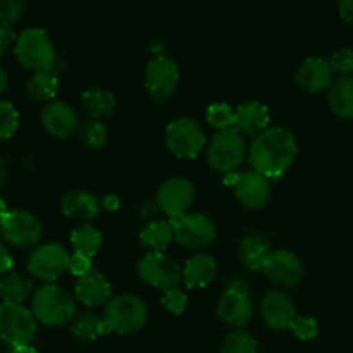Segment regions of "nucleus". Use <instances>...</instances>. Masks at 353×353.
I'll list each match as a JSON object with an SVG mask.
<instances>
[{"instance_id": "f704fd0d", "label": "nucleus", "mask_w": 353, "mask_h": 353, "mask_svg": "<svg viewBox=\"0 0 353 353\" xmlns=\"http://www.w3.org/2000/svg\"><path fill=\"white\" fill-rule=\"evenodd\" d=\"M19 126V114L16 107L7 100H0V141H6L12 137Z\"/></svg>"}, {"instance_id": "412c9836", "label": "nucleus", "mask_w": 353, "mask_h": 353, "mask_svg": "<svg viewBox=\"0 0 353 353\" xmlns=\"http://www.w3.org/2000/svg\"><path fill=\"white\" fill-rule=\"evenodd\" d=\"M76 299L86 307H102L112 300V286H110L109 279L99 271H92L86 276L78 279L76 283Z\"/></svg>"}, {"instance_id": "b1692460", "label": "nucleus", "mask_w": 353, "mask_h": 353, "mask_svg": "<svg viewBox=\"0 0 353 353\" xmlns=\"http://www.w3.org/2000/svg\"><path fill=\"white\" fill-rule=\"evenodd\" d=\"M59 90V78L54 69L37 71L24 85V95L31 102H50Z\"/></svg>"}, {"instance_id": "c756f323", "label": "nucleus", "mask_w": 353, "mask_h": 353, "mask_svg": "<svg viewBox=\"0 0 353 353\" xmlns=\"http://www.w3.org/2000/svg\"><path fill=\"white\" fill-rule=\"evenodd\" d=\"M174 240V230H172L171 221H155V223L147 224L140 233V243L147 248L148 252H159L164 254L171 241Z\"/></svg>"}, {"instance_id": "a18cd8bd", "label": "nucleus", "mask_w": 353, "mask_h": 353, "mask_svg": "<svg viewBox=\"0 0 353 353\" xmlns=\"http://www.w3.org/2000/svg\"><path fill=\"white\" fill-rule=\"evenodd\" d=\"M7 353H38L31 345H23V347H12Z\"/></svg>"}, {"instance_id": "09e8293b", "label": "nucleus", "mask_w": 353, "mask_h": 353, "mask_svg": "<svg viewBox=\"0 0 353 353\" xmlns=\"http://www.w3.org/2000/svg\"><path fill=\"white\" fill-rule=\"evenodd\" d=\"M7 210H9V209H7V203H6V200H3L2 196H0V221H2V217L6 216V214H7Z\"/></svg>"}, {"instance_id": "e433bc0d", "label": "nucleus", "mask_w": 353, "mask_h": 353, "mask_svg": "<svg viewBox=\"0 0 353 353\" xmlns=\"http://www.w3.org/2000/svg\"><path fill=\"white\" fill-rule=\"evenodd\" d=\"M293 334L302 341H310L319 334V324L310 316H299L292 326Z\"/></svg>"}, {"instance_id": "37998d69", "label": "nucleus", "mask_w": 353, "mask_h": 353, "mask_svg": "<svg viewBox=\"0 0 353 353\" xmlns=\"http://www.w3.org/2000/svg\"><path fill=\"white\" fill-rule=\"evenodd\" d=\"M338 12L347 23H353V0H338Z\"/></svg>"}, {"instance_id": "4be33fe9", "label": "nucleus", "mask_w": 353, "mask_h": 353, "mask_svg": "<svg viewBox=\"0 0 353 353\" xmlns=\"http://www.w3.org/2000/svg\"><path fill=\"white\" fill-rule=\"evenodd\" d=\"M102 202L99 196L86 190H72L61 200V212L72 221H90L99 216Z\"/></svg>"}, {"instance_id": "de8ad7c7", "label": "nucleus", "mask_w": 353, "mask_h": 353, "mask_svg": "<svg viewBox=\"0 0 353 353\" xmlns=\"http://www.w3.org/2000/svg\"><path fill=\"white\" fill-rule=\"evenodd\" d=\"M7 81H9V79H7L6 69L0 65V95H2V93L7 90Z\"/></svg>"}, {"instance_id": "dca6fc26", "label": "nucleus", "mask_w": 353, "mask_h": 353, "mask_svg": "<svg viewBox=\"0 0 353 353\" xmlns=\"http://www.w3.org/2000/svg\"><path fill=\"white\" fill-rule=\"evenodd\" d=\"M262 272L272 283L285 288L296 286L303 278V264L299 255L290 250H271L262 265Z\"/></svg>"}, {"instance_id": "c85d7f7f", "label": "nucleus", "mask_w": 353, "mask_h": 353, "mask_svg": "<svg viewBox=\"0 0 353 353\" xmlns=\"http://www.w3.org/2000/svg\"><path fill=\"white\" fill-rule=\"evenodd\" d=\"M271 254V245L262 234H248L240 243L241 262L252 271H262L265 259Z\"/></svg>"}, {"instance_id": "79ce46f5", "label": "nucleus", "mask_w": 353, "mask_h": 353, "mask_svg": "<svg viewBox=\"0 0 353 353\" xmlns=\"http://www.w3.org/2000/svg\"><path fill=\"white\" fill-rule=\"evenodd\" d=\"M14 265V259L12 255H10L9 248L6 247V245L0 241V278L6 274H9L10 269H12Z\"/></svg>"}, {"instance_id": "4468645a", "label": "nucleus", "mask_w": 353, "mask_h": 353, "mask_svg": "<svg viewBox=\"0 0 353 353\" xmlns=\"http://www.w3.org/2000/svg\"><path fill=\"white\" fill-rule=\"evenodd\" d=\"M193 199H195V188L192 181L181 176H174L162 183L155 196V203H157V209L162 210L165 216L176 219L188 214Z\"/></svg>"}, {"instance_id": "7c9ffc66", "label": "nucleus", "mask_w": 353, "mask_h": 353, "mask_svg": "<svg viewBox=\"0 0 353 353\" xmlns=\"http://www.w3.org/2000/svg\"><path fill=\"white\" fill-rule=\"evenodd\" d=\"M71 245L76 254H81L85 257H95L103 245V236L97 228L85 224L81 228H76L71 234Z\"/></svg>"}, {"instance_id": "f8f14e48", "label": "nucleus", "mask_w": 353, "mask_h": 353, "mask_svg": "<svg viewBox=\"0 0 353 353\" xmlns=\"http://www.w3.org/2000/svg\"><path fill=\"white\" fill-rule=\"evenodd\" d=\"M174 240L190 250H202L216 240V224L203 214H185L171 219Z\"/></svg>"}, {"instance_id": "423d86ee", "label": "nucleus", "mask_w": 353, "mask_h": 353, "mask_svg": "<svg viewBox=\"0 0 353 353\" xmlns=\"http://www.w3.org/2000/svg\"><path fill=\"white\" fill-rule=\"evenodd\" d=\"M38 321L30 309L19 303H0V340L10 347L30 345L37 336Z\"/></svg>"}, {"instance_id": "0eeeda50", "label": "nucleus", "mask_w": 353, "mask_h": 353, "mask_svg": "<svg viewBox=\"0 0 353 353\" xmlns=\"http://www.w3.org/2000/svg\"><path fill=\"white\" fill-rule=\"evenodd\" d=\"M165 145L178 159H195L205 147V133L192 117H178L165 128Z\"/></svg>"}, {"instance_id": "ddd939ff", "label": "nucleus", "mask_w": 353, "mask_h": 353, "mask_svg": "<svg viewBox=\"0 0 353 353\" xmlns=\"http://www.w3.org/2000/svg\"><path fill=\"white\" fill-rule=\"evenodd\" d=\"M69 259L71 255L68 254L62 245L59 243H45L40 245L33 250L28 261V271L33 274V278L41 279V281L52 283L61 278L69 269Z\"/></svg>"}, {"instance_id": "6e6552de", "label": "nucleus", "mask_w": 353, "mask_h": 353, "mask_svg": "<svg viewBox=\"0 0 353 353\" xmlns=\"http://www.w3.org/2000/svg\"><path fill=\"white\" fill-rule=\"evenodd\" d=\"M217 316L233 327H245L254 317V302L250 288L243 279H233L221 295L217 303Z\"/></svg>"}, {"instance_id": "5701e85b", "label": "nucleus", "mask_w": 353, "mask_h": 353, "mask_svg": "<svg viewBox=\"0 0 353 353\" xmlns=\"http://www.w3.org/2000/svg\"><path fill=\"white\" fill-rule=\"evenodd\" d=\"M217 265L210 255L199 254L186 262L183 269V283L186 288H205L216 278Z\"/></svg>"}, {"instance_id": "c03bdc74", "label": "nucleus", "mask_w": 353, "mask_h": 353, "mask_svg": "<svg viewBox=\"0 0 353 353\" xmlns=\"http://www.w3.org/2000/svg\"><path fill=\"white\" fill-rule=\"evenodd\" d=\"M121 205V199L117 195H105L102 200V207L105 210H117Z\"/></svg>"}, {"instance_id": "9d476101", "label": "nucleus", "mask_w": 353, "mask_h": 353, "mask_svg": "<svg viewBox=\"0 0 353 353\" xmlns=\"http://www.w3.org/2000/svg\"><path fill=\"white\" fill-rule=\"evenodd\" d=\"M138 276L147 285L168 292L178 286V283L183 279V271L178 262L172 261L165 254L148 252L138 262Z\"/></svg>"}, {"instance_id": "a19ab883", "label": "nucleus", "mask_w": 353, "mask_h": 353, "mask_svg": "<svg viewBox=\"0 0 353 353\" xmlns=\"http://www.w3.org/2000/svg\"><path fill=\"white\" fill-rule=\"evenodd\" d=\"M16 33H14L12 26L9 24H0V57L6 54L9 48H12L16 45Z\"/></svg>"}, {"instance_id": "58836bf2", "label": "nucleus", "mask_w": 353, "mask_h": 353, "mask_svg": "<svg viewBox=\"0 0 353 353\" xmlns=\"http://www.w3.org/2000/svg\"><path fill=\"white\" fill-rule=\"evenodd\" d=\"M331 68L340 76H352L353 74V50L350 48H340L333 54L330 61Z\"/></svg>"}, {"instance_id": "f3484780", "label": "nucleus", "mask_w": 353, "mask_h": 353, "mask_svg": "<svg viewBox=\"0 0 353 353\" xmlns=\"http://www.w3.org/2000/svg\"><path fill=\"white\" fill-rule=\"evenodd\" d=\"M41 126L55 140H69L79 131V116L72 105L65 102L47 103L41 110Z\"/></svg>"}, {"instance_id": "6ab92c4d", "label": "nucleus", "mask_w": 353, "mask_h": 353, "mask_svg": "<svg viewBox=\"0 0 353 353\" xmlns=\"http://www.w3.org/2000/svg\"><path fill=\"white\" fill-rule=\"evenodd\" d=\"M333 76L334 71L330 61L323 57H309L300 64L295 74V81L305 92L317 93L331 88V85L334 83Z\"/></svg>"}, {"instance_id": "f257e3e1", "label": "nucleus", "mask_w": 353, "mask_h": 353, "mask_svg": "<svg viewBox=\"0 0 353 353\" xmlns=\"http://www.w3.org/2000/svg\"><path fill=\"white\" fill-rule=\"evenodd\" d=\"M299 141L290 130L283 126L268 128L254 138L248 150L252 169L269 179H279L295 162Z\"/></svg>"}, {"instance_id": "49530a36", "label": "nucleus", "mask_w": 353, "mask_h": 353, "mask_svg": "<svg viewBox=\"0 0 353 353\" xmlns=\"http://www.w3.org/2000/svg\"><path fill=\"white\" fill-rule=\"evenodd\" d=\"M7 183V168H6V161L0 157V188Z\"/></svg>"}, {"instance_id": "9b49d317", "label": "nucleus", "mask_w": 353, "mask_h": 353, "mask_svg": "<svg viewBox=\"0 0 353 353\" xmlns=\"http://www.w3.org/2000/svg\"><path fill=\"white\" fill-rule=\"evenodd\" d=\"M179 68L172 59L157 55L145 68V88L155 102H168L178 90Z\"/></svg>"}, {"instance_id": "473e14b6", "label": "nucleus", "mask_w": 353, "mask_h": 353, "mask_svg": "<svg viewBox=\"0 0 353 353\" xmlns=\"http://www.w3.org/2000/svg\"><path fill=\"white\" fill-rule=\"evenodd\" d=\"M79 140L83 141V145H86L88 148L93 150H99L103 145L107 143V128L105 124L100 123V121H86L78 131Z\"/></svg>"}, {"instance_id": "1a4fd4ad", "label": "nucleus", "mask_w": 353, "mask_h": 353, "mask_svg": "<svg viewBox=\"0 0 353 353\" xmlns=\"http://www.w3.org/2000/svg\"><path fill=\"white\" fill-rule=\"evenodd\" d=\"M0 231L3 240L16 248H31L40 243L43 226L28 210H7L0 221Z\"/></svg>"}, {"instance_id": "393cba45", "label": "nucleus", "mask_w": 353, "mask_h": 353, "mask_svg": "<svg viewBox=\"0 0 353 353\" xmlns=\"http://www.w3.org/2000/svg\"><path fill=\"white\" fill-rule=\"evenodd\" d=\"M81 105L92 119L100 121L107 119L116 112L117 102L112 92L95 86V88L85 90L81 93Z\"/></svg>"}, {"instance_id": "a211bd4d", "label": "nucleus", "mask_w": 353, "mask_h": 353, "mask_svg": "<svg viewBox=\"0 0 353 353\" xmlns=\"http://www.w3.org/2000/svg\"><path fill=\"white\" fill-rule=\"evenodd\" d=\"M261 316L264 323L274 331L292 330L296 316V307L292 296L279 290H271L261 302Z\"/></svg>"}, {"instance_id": "72a5a7b5", "label": "nucleus", "mask_w": 353, "mask_h": 353, "mask_svg": "<svg viewBox=\"0 0 353 353\" xmlns=\"http://www.w3.org/2000/svg\"><path fill=\"white\" fill-rule=\"evenodd\" d=\"M207 123L217 131H228L234 128V110L228 103H212L207 109Z\"/></svg>"}, {"instance_id": "4c0bfd02", "label": "nucleus", "mask_w": 353, "mask_h": 353, "mask_svg": "<svg viewBox=\"0 0 353 353\" xmlns=\"http://www.w3.org/2000/svg\"><path fill=\"white\" fill-rule=\"evenodd\" d=\"M24 6V0H0V24L12 26L17 23L23 17Z\"/></svg>"}, {"instance_id": "ea45409f", "label": "nucleus", "mask_w": 353, "mask_h": 353, "mask_svg": "<svg viewBox=\"0 0 353 353\" xmlns=\"http://www.w3.org/2000/svg\"><path fill=\"white\" fill-rule=\"evenodd\" d=\"M69 272L76 278H83L88 272H92V259L85 257L81 254H72L71 259H69Z\"/></svg>"}, {"instance_id": "c9c22d12", "label": "nucleus", "mask_w": 353, "mask_h": 353, "mask_svg": "<svg viewBox=\"0 0 353 353\" xmlns=\"http://www.w3.org/2000/svg\"><path fill=\"white\" fill-rule=\"evenodd\" d=\"M162 305L165 307L168 312L174 314V316H181V314L186 310V307H188V296H186V293L183 292V290H179L178 286H176V288H171L168 290V292H164V296H162Z\"/></svg>"}, {"instance_id": "2eb2a0df", "label": "nucleus", "mask_w": 353, "mask_h": 353, "mask_svg": "<svg viewBox=\"0 0 353 353\" xmlns=\"http://www.w3.org/2000/svg\"><path fill=\"white\" fill-rule=\"evenodd\" d=\"M233 179H226L228 185H233L234 195L240 200L241 205L250 210L264 209L271 200V183L269 178L257 171H245L240 174L231 176Z\"/></svg>"}, {"instance_id": "20e7f679", "label": "nucleus", "mask_w": 353, "mask_h": 353, "mask_svg": "<svg viewBox=\"0 0 353 353\" xmlns=\"http://www.w3.org/2000/svg\"><path fill=\"white\" fill-rule=\"evenodd\" d=\"M14 54L23 68L31 71L50 69L55 62V48L50 37L40 28H28L17 37Z\"/></svg>"}, {"instance_id": "39448f33", "label": "nucleus", "mask_w": 353, "mask_h": 353, "mask_svg": "<svg viewBox=\"0 0 353 353\" xmlns=\"http://www.w3.org/2000/svg\"><path fill=\"white\" fill-rule=\"evenodd\" d=\"M247 157V141L238 130L219 131L207 148V162L223 174L236 171Z\"/></svg>"}, {"instance_id": "bb28decb", "label": "nucleus", "mask_w": 353, "mask_h": 353, "mask_svg": "<svg viewBox=\"0 0 353 353\" xmlns=\"http://www.w3.org/2000/svg\"><path fill=\"white\" fill-rule=\"evenodd\" d=\"M327 103L331 110L341 119H353V78L352 76H340L331 85L327 93Z\"/></svg>"}, {"instance_id": "7ed1b4c3", "label": "nucleus", "mask_w": 353, "mask_h": 353, "mask_svg": "<svg viewBox=\"0 0 353 353\" xmlns=\"http://www.w3.org/2000/svg\"><path fill=\"white\" fill-rule=\"evenodd\" d=\"M110 333L131 334L140 331L148 319L147 303L137 295H117L105 305L103 312Z\"/></svg>"}, {"instance_id": "a878e982", "label": "nucleus", "mask_w": 353, "mask_h": 353, "mask_svg": "<svg viewBox=\"0 0 353 353\" xmlns=\"http://www.w3.org/2000/svg\"><path fill=\"white\" fill-rule=\"evenodd\" d=\"M109 333L110 330L103 316H97L93 312L78 314L71 323V334L81 343H93Z\"/></svg>"}, {"instance_id": "aec40b11", "label": "nucleus", "mask_w": 353, "mask_h": 353, "mask_svg": "<svg viewBox=\"0 0 353 353\" xmlns=\"http://www.w3.org/2000/svg\"><path fill=\"white\" fill-rule=\"evenodd\" d=\"M271 123L269 109L262 102L250 100L234 109V130L240 131L243 137H259L264 133Z\"/></svg>"}, {"instance_id": "f03ea898", "label": "nucleus", "mask_w": 353, "mask_h": 353, "mask_svg": "<svg viewBox=\"0 0 353 353\" xmlns=\"http://www.w3.org/2000/svg\"><path fill=\"white\" fill-rule=\"evenodd\" d=\"M31 312L38 323L61 327L72 323L76 314V300L68 290L57 285H45L34 290L31 299Z\"/></svg>"}, {"instance_id": "2f4dec72", "label": "nucleus", "mask_w": 353, "mask_h": 353, "mask_svg": "<svg viewBox=\"0 0 353 353\" xmlns=\"http://www.w3.org/2000/svg\"><path fill=\"white\" fill-rule=\"evenodd\" d=\"M221 353H259V343L247 331H231L221 345Z\"/></svg>"}, {"instance_id": "cd10ccee", "label": "nucleus", "mask_w": 353, "mask_h": 353, "mask_svg": "<svg viewBox=\"0 0 353 353\" xmlns=\"http://www.w3.org/2000/svg\"><path fill=\"white\" fill-rule=\"evenodd\" d=\"M33 281L17 274V272H9V274L0 278V296H2L3 302L23 305L26 300L33 299Z\"/></svg>"}]
</instances>
